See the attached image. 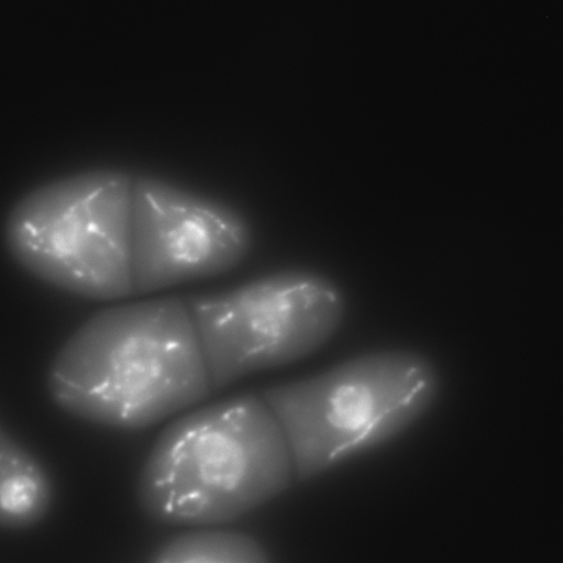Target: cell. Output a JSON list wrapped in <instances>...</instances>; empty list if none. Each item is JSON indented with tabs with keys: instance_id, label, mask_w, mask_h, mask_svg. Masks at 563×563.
<instances>
[{
	"instance_id": "4",
	"label": "cell",
	"mask_w": 563,
	"mask_h": 563,
	"mask_svg": "<svg viewBox=\"0 0 563 563\" xmlns=\"http://www.w3.org/2000/svg\"><path fill=\"white\" fill-rule=\"evenodd\" d=\"M133 177L121 167H93L33 187L5 218L9 254L32 276L80 297L133 294Z\"/></svg>"
},
{
	"instance_id": "2",
	"label": "cell",
	"mask_w": 563,
	"mask_h": 563,
	"mask_svg": "<svg viewBox=\"0 0 563 563\" xmlns=\"http://www.w3.org/2000/svg\"><path fill=\"white\" fill-rule=\"evenodd\" d=\"M294 475L273 412L262 395L243 394L172 422L141 468L136 498L161 523L218 525L274 498Z\"/></svg>"
},
{
	"instance_id": "8",
	"label": "cell",
	"mask_w": 563,
	"mask_h": 563,
	"mask_svg": "<svg viewBox=\"0 0 563 563\" xmlns=\"http://www.w3.org/2000/svg\"><path fill=\"white\" fill-rule=\"evenodd\" d=\"M148 563H271L262 545L236 531L200 529L163 544Z\"/></svg>"
},
{
	"instance_id": "1",
	"label": "cell",
	"mask_w": 563,
	"mask_h": 563,
	"mask_svg": "<svg viewBox=\"0 0 563 563\" xmlns=\"http://www.w3.org/2000/svg\"><path fill=\"white\" fill-rule=\"evenodd\" d=\"M47 390L63 411L123 430L206 399L212 387L186 300L162 297L96 312L54 356Z\"/></svg>"
},
{
	"instance_id": "7",
	"label": "cell",
	"mask_w": 563,
	"mask_h": 563,
	"mask_svg": "<svg viewBox=\"0 0 563 563\" xmlns=\"http://www.w3.org/2000/svg\"><path fill=\"white\" fill-rule=\"evenodd\" d=\"M53 501L52 482L37 459L4 429L0 431V525L20 531L38 523Z\"/></svg>"
},
{
	"instance_id": "5",
	"label": "cell",
	"mask_w": 563,
	"mask_h": 563,
	"mask_svg": "<svg viewBox=\"0 0 563 563\" xmlns=\"http://www.w3.org/2000/svg\"><path fill=\"white\" fill-rule=\"evenodd\" d=\"M212 391L321 347L345 310L340 288L307 269H285L186 299Z\"/></svg>"
},
{
	"instance_id": "6",
	"label": "cell",
	"mask_w": 563,
	"mask_h": 563,
	"mask_svg": "<svg viewBox=\"0 0 563 563\" xmlns=\"http://www.w3.org/2000/svg\"><path fill=\"white\" fill-rule=\"evenodd\" d=\"M251 243L249 221L230 203L163 176L134 175L133 294L221 275L244 260Z\"/></svg>"
},
{
	"instance_id": "3",
	"label": "cell",
	"mask_w": 563,
	"mask_h": 563,
	"mask_svg": "<svg viewBox=\"0 0 563 563\" xmlns=\"http://www.w3.org/2000/svg\"><path fill=\"white\" fill-rule=\"evenodd\" d=\"M439 391L428 357L384 350L268 387L262 397L285 434L295 475L307 479L401 433Z\"/></svg>"
}]
</instances>
